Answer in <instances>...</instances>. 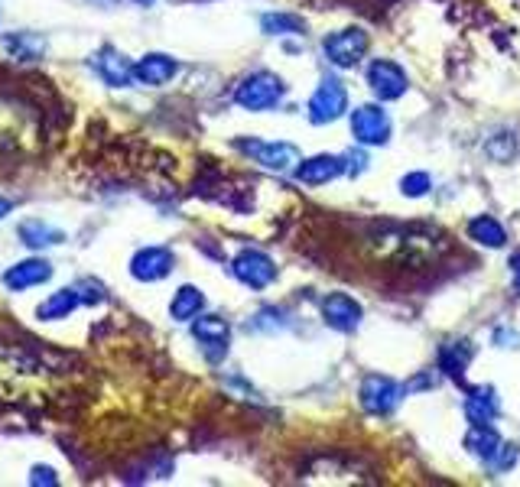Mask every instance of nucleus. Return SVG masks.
<instances>
[{"mask_svg":"<svg viewBox=\"0 0 520 487\" xmlns=\"http://www.w3.org/2000/svg\"><path fill=\"white\" fill-rule=\"evenodd\" d=\"M234 101L244 111H270L283 101V82L273 72H254L234 88Z\"/></svg>","mask_w":520,"mask_h":487,"instance_id":"obj_1","label":"nucleus"},{"mask_svg":"<svg viewBox=\"0 0 520 487\" xmlns=\"http://www.w3.org/2000/svg\"><path fill=\"white\" fill-rule=\"evenodd\" d=\"M234 147H238L244 156H251L257 166L270 169V173H286V169H293L296 163H303L293 143H267L257 137H241V140H234Z\"/></svg>","mask_w":520,"mask_h":487,"instance_id":"obj_2","label":"nucleus"},{"mask_svg":"<svg viewBox=\"0 0 520 487\" xmlns=\"http://www.w3.org/2000/svg\"><path fill=\"white\" fill-rule=\"evenodd\" d=\"M348 108V91L338 78H322L319 88L309 98V121L312 124H332Z\"/></svg>","mask_w":520,"mask_h":487,"instance_id":"obj_3","label":"nucleus"},{"mask_svg":"<svg viewBox=\"0 0 520 487\" xmlns=\"http://www.w3.org/2000/svg\"><path fill=\"white\" fill-rule=\"evenodd\" d=\"M325 59H332L338 69H355L368 52V33L358 30V26H348V30H338L325 39Z\"/></svg>","mask_w":520,"mask_h":487,"instance_id":"obj_4","label":"nucleus"},{"mask_svg":"<svg viewBox=\"0 0 520 487\" xmlns=\"http://www.w3.org/2000/svg\"><path fill=\"white\" fill-rule=\"evenodd\" d=\"M400 400H403V387L397 380L381 377V374H371L361 380V406L371 416H390L400 406Z\"/></svg>","mask_w":520,"mask_h":487,"instance_id":"obj_5","label":"nucleus"},{"mask_svg":"<svg viewBox=\"0 0 520 487\" xmlns=\"http://www.w3.org/2000/svg\"><path fill=\"white\" fill-rule=\"evenodd\" d=\"M351 134L364 147H384L390 140V117L381 104H361V108L351 114Z\"/></svg>","mask_w":520,"mask_h":487,"instance_id":"obj_6","label":"nucleus"},{"mask_svg":"<svg viewBox=\"0 0 520 487\" xmlns=\"http://www.w3.org/2000/svg\"><path fill=\"white\" fill-rule=\"evenodd\" d=\"M192 335L202 345L205 358L212 364H218L228 354L231 325L221 319V315H202V319H192Z\"/></svg>","mask_w":520,"mask_h":487,"instance_id":"obj_7","label":"nucleus"},{"mask_svg":"<svg viewBox=\"0 0 520 487\" xmlns=\"http://www.w3.org/2000/svg\"><path fill=\"white\" fill-rule=\"evenodd\" d=\"M231 273L251 289H267L277 280V267H273V260L267 254H260V250H241L231 263Z\"/></svg>","mask_w":520,"mask_h":487,"instance_id":"obj_8","label":"nucleus"},{"mask_svg":"<svg viewBox=\"0 0 520 487\" xmlns=\"http://www.w3.org/2000/svg\"><path fill=\"white\" fill-rule=\"evenodd\" d=\"M368 85L381 101H397L407 91V75L397 62L390 59H374L368 65Z\"/></svg>","mask_w":520,"mask_h":487,"instance_id":"obj_9","label":"nucleus"},{"mask_svg":"<svg viewBox=\"0 0 520 487\" xmlns=\"http://www.w3.org/2000/svg\"><path fill=\"white\" fill-rule=\"evenodd\" d=\"M173 267H176V257H173V250H166V247H143L134 254V260H130V273L143 283L163 280V276L173 273Z\"/></svg>","mask_w":520,"mask_h":487,"instance_id":"obj_10","label":"nucleus"},{"mask_svg":"<svg viewBox=\"0 0 520 487\" xmlns=\"http://www.w3.org/2000/svg\"><path fill=\"white\" fill-rule=\"evenodd\" d=\"M88 283H78V286H69V289H59V293H52L49 299H43L36 306V319L43 322H52V319H65V315H72L78 306H85V302H98L95 296H85Z\"/></svg>","mask_w":520,"mask_h":487,"instance_id":"obj_11","label":"nucleus"},{"mask_svg":"<svg viewBox=\"0 0 520 487\" xmlns=\"http://www.w3.org/2000/svg\"><path fill=\"white\" fill-rule=\"evenodd\" d=\"M91 65H95V72L108 82L111 88H127L130 82L137 78V65L130 62L127 56H121L117 49L104 46L95 59H91Z\"/></svg>","mask_w":520,"mask_h":487,"instance_id":"obj_12","label":"nucleus"},{"mask_svg":"<svg viewBox=\"0 0 520 487\" xmlns=\"http://www.w3.org/2000/svg\"><path fill=\"white\" fill-rule=\"evenodd\" d=\"M322 319L335 332H355L361 325V306L345 293H332L322 299Z\"/></svg>","mask_w":520,"mask_h":487,"instance_id":"obj_13","label":"nucleus"},{"mask_svg":"<svg viewBox=\"0 0 520 487\" xmlns=\"http://www.w3.org/2000/svg\"><path fill=\"white\" fill-rule=\"evenodd\" d=\"M49 276H52V263L33 257V260H20V263H13V267H7L4 286L13 289V293H26V289H33V286H43Z\"/></svg>","mask_w":520,"mask_h":487,"instance_id":"obj_14","label":"nucleus"},{"mask_svg":"<svg viewBox=\"0 0 520 487\" xmlns=\"http://www.w3.org/2000/svg\"><path fill=\"white\" fill-rule=\"evenodd\" d=\"M342 173H345V160H338V156H329V153H319V156H312V160H303L296 169V176L303 179L306 186H325V182H332Z\"/></svg>","mask_w":520,"mask_h":487,"instance_id":"obj_15","label":"nucleus"},{"mask_svg":"<svg viewBox=\"0 0 520 487\" xmlns=\"http://www.w3.org/2000/svg\"><path fill=\"white\" fill-rule=\"evenodd\" d=\"M179 72V62L173 56H163V52H150L137 62V82L143 85H166L169 78Z\"/></svg>","mask_w":520,"mask_h":487,"instance_id":"obj_16","label":"nucleus"},{"mask_svg":"<svg viewBox=\"0 0 520 487\" xmlns=\"http://www.w3.org/2000/svg\"><path fill=\"white\" fill-rule=\"evenodd\" d=\"M472 358H475V345H472V341H449V345H442V351H439V367L452 380H459V384H462Z\"/></svg>","mask_w":520,"mask_h":487,"instance_id":"obj_17","label":"nucleus"},{"mask_svg":"<svg viewBox=\"0 0 520 487\" xmlns=\"http://www.w3.org/2000/svg\"><path fill=\"white\" fill-rule=\"evenodd\" d=\"M465 416L472 426H491V419L498 416V397H494L491 387H478L468 393L465 400Z\"/></svg>","mask_w":520,"mask_h":487,"instance_id":"obj_18","label":"nucleus"},{"mask_svg":"<svg viewBox=\"0 0 520 487\" xmlns=\"http://www.w3.org/2000/svg\"><path fill=\"white\" fill-rule=\"evenodd\" d=\"M4 49H7V56L17 59V62H36L39 56H43L46 43L33 33H10L4 39Z\"/></svg>","mask_w":520,"mask_h":487,"instance_id":"obj_19","label":"nucleus"},{"mask_svg":"<svg viewBox=\"0 0 520 487\" xmlns=\"http://www.w3.org/2000/svg\"><path fill=\"white\" fill-rule=\"evenodd\" d=\"M465 449L472 455H478L481 462H491V458L498 455V449H501V436L491 426H472V432L465 436Z\"/></svg>","mask_w":520,"mask_h":487,"instance_id":"obj_20","label":"nucleus"},{"mask_svg":"<svg viewBox=\"0 0 520 487\" xmlns=\"http://www.w3.org/2000/svg\"><path fill=\"white\" fill-rule=\"evenodd\" d=\"M468 234L472 241H478L481 247H504L507 244V231L501 228V221H494L491 215H478L468 221Z\"/></svg>","mask_w":520,"mask_h":487,"instance_id":"obj_21","label":"nucleus"},{"mask_svg":"<svg viewBox=\"0 0 520 487\" xmlns=\"http://www.w3.org/2000/svg\"><path fill=\"white\" fill-rule=\"evenodd\" d=\"M205 309V296L199 293L195 286H182L179 293L173 296V306H169V315H173L176 322H189L195 319Z\"/></svg>","mask_w":520,"mask_h":487,"instance_id":"obj_22","label":"nucleus"},{"mask_svg":"<svg viewBox=\"0 0 520 487\" xmlns=\"http://www.w3.org/2000/svg\"><path fill=\"white\" fill-rule=\"evenodd\" d=\"M20 238H23V244H30V247H49V244H62L65 234L59 228L46 225V221L30 218V221H23L20 225Z\"/></svg>","mask_w":520,"mask_h":487,"instance_id":"obj_23","label":"nucleus"},{"mask_svg":"<svg viewBox=\"0 0 520 487\" xmlns=\"http://www.w3.org/2000/svg\"><path fill=\"white\" fill-rule=\"evenodd\" d=\"M260 26H264V33H270V36L306 33V23L299 17H293V13H267V17L260 20Z\"/></svg>","mask_w":520,"mask_h":487,"instance_id":"obj_24","label":"nucleus"},{"mask_svg":"<svg viewBox=\"0 0 520 487\" xmlns=\"http://www.w3.org/2000/svg\"><path fill=\"white\" fill-rule=\"evenodd\" d=\"M485 153L491 156L494 163H511L517 156V137L511 134V130H501V134H494L485 143Z\"/></svg>","mask_w":520,"mask_h":487,"instance_id":"obj_25","label":"nucleus"},{"mask_svg":"<svg viewBox=\"0 0 520 487\" xmlns=\"http://www.w3.org/2000/svg\"><path fill=\"white\" fill-rule=\"evenodd\" d=\"M429 186H433V179L426 173H407L400 179V192L407 195V199H420V195L429 192Z\"/></svg>","mask_w":520,"mask_h":487,"instance_id":"obj_26","label":"nucleus"},{"mask_svg":"<svg viewBox=\"0 0 520 487\" xmlns=\"http://www.w3.org/2000/svg\"><path fill=\"white\" fill-rule=\"evenodd\" d=\"M348 160H351L348 173H361V169H364V156L361 153H348Z\"/></svg>","mask_w":520,"mask_h":487,"instance_id":"obj_27","label":"nucleus"},{"mask_svg":"<svg viewBox=\"0 0 520 487\" xmlns=\"http://www.w3.org/2000/svg\"><path fill=\"white\" fill-rule=\"evenodd\" d=\"M511 273H514V289H517V293H520V254L511 260Z\"/></svg>","mask_w":520,"mask_h":487,"instance_id":"obj_28","label":"nucleus"},{"mask_svg":"<svg viewBox=\"0 0 520 487\" xmlns=\"http://www.w3.org/2000/svg\"><path fill=\"white\" fill-rule=\"evenodd\" d=\"M49 481H56V475L49 478V471H46V468H36V478H33V484H49Z\"/></svg>","mask_w":520,"mask_h":487,"instance_id":"obj_29","label":"nucleus"},{"mask_svg":"<svg viewBox=\"0 0 520 487\" xmlns=\"http://www.w3.org/2000/svg\"><path fill=\"white\" fill-rule=\"evenodd\" d=\"M10 208H13L10 199H4V195H0V218H7V215H10Z\"/></svg>","mask_w":520,"mask_h":487,"instance_id":"obj_30","label":"nucleus"},{"mask_svg":"<svg viewBox=\"0 0 520 487\" xmlns=\"http://www.w3.org/2000/svg\"><path fill=\"white\" fill-rule=\"evenodd\" d=\"M134 4H140V7H150V4H156V0H134Z\"/></svg>","mask_w":520,"mask_h":487,"instance_id":"obj_31","label":"nucleus"}]
</instances>
